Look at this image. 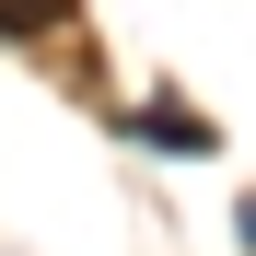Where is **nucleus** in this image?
I'll return each mask as SVG.
<instances>
[{"instance_id": "obj_1", "label": "nucleus", "mask_w": 256, "mask_h": 256, "mask_svg": "<svg viewBox=\"0 0 256 256\" xmlns=\"http://www.w3.org/2000/svg\"><path fill=\"white\" fill-rule=\"evenodd\" d=\"M70 12V0H0V24H12V35H35V24H58Z\"/></svg>"}]
</instances>
